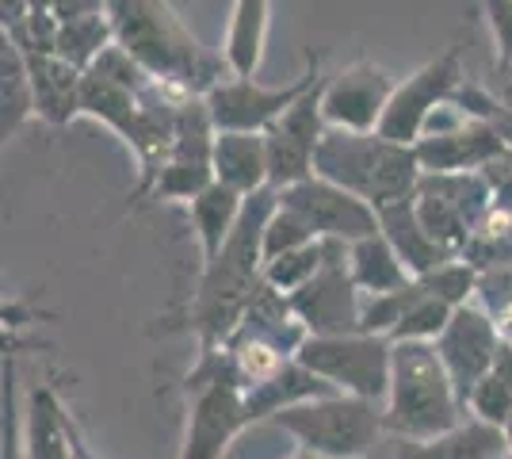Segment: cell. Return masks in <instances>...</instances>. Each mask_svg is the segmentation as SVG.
<instances>
[{
  "mask_svg": "<svg viewBox=\"0 0 512 459\" xmlns=\"http://www.w3.org/2000/svg\"><path fill=\"white\" fill-rule=\"evenodd\" d=\"M107 20L115 27V43L150 69L157 85L207 96L222 77H230L226 58L199 46L169 0H107Z\"/></svg>",
  "mask_w": 512,
  "mask_h": 459,
  "instance_id": "obj_1",
  "label": "cell"
},
{
  "mask_svg": "<svg viewBox=\"0 0 512 459\" xmlns=\"http://www.w3.org/2000/svg\"><path fill=\"white\" fill-rule=\"evenodd\" d=\"M463 398L432 341H398L383 421L398 440H436L463 425Z\"/></svg>",
  "mask_w": 512,
  "mask_h": 459,
  "instance_id": "obj_2",
  "label": "cell"
},
{
  "mask_svg": "<svg viewBox=\"0 0 512 459\" xmlns=\"http://www.w3.org/2000/svg\"><path fill=\"white\" fill-rule=\"evenodd\" d=\"M314 176L333 180L337 188L379 211L386 203L417 196L421 165L413 146L386 142L383 134H348L329 127L314 157Z\"/></svg>",
  "mask_w": 512,
  "mask_h": 459,
  "instance_id": "obj_3",
  "label": "cell"
},
{
  "mask_svg": "<svg viewBox=\"0 0 512 459\" xmlns=\"http://www.w3.org/2000/svg\"><path fill=\"white\" fill-rule=\"evenodd\" d=\"M184 394H188V429L180 459H222L237 433L249 425L245 387L230 364L226 345L199 349V360L184 379Z\"/></svg>",
  "mask_w": 512,
  "mask_h": 459,
  "instance_id": "obj_4",
  "label": "cell"
},
{
  "mask_svg": "<svg viewBox=\"0 0 512 459\" xmlns=\"http://www.w3.org/2000/svg\"><path fill=\"white\" fill-rule=\"evenodd\" d=\"M272 425L291 433L299 448L325 459H363L375 452L379 437L386 433L383 410L375 402H363L352 394H329L291 406L272 417Z\"/></svg>",
  "mask_w": 512,
  "mask_h": 459,
  "instance_id": "obj_5",
  "label": "cell"
},
{
  "mask_svg": "<svg viewBox=\"0 0 512 459\" xmlns=\"http://www.w3.org/2000/svg\"><path fill=\"white\" fill-rule=\"evenodd\" d=\"M299 364L321 375L337 394H352L363 402H383L390 394V368H394V341L371 333H344V337H306Z\"/></svg>",
  "mask_w": 512,
  "mask_h": 459,
  "instance_id": "obj_6",
  "label": "cell"
},
{
  "mask_svg": "<svg viewBox=\"0 0 512 459\" xmlns=\"http://www.w3.org/2000/svg\"><path fill=\"white\" fill-rule=\"evenodd\" d=\"M321 81V54L306 50V73L299 81L283 88H264L256 77H222L218 85L203 96L207 111H211L214 131H253L264 134L268 127H276L287 115L291 104H299L302 96Z\"/></svg>",
  "mask_w": 512,
  "mask_h": 459,
  "instance_id": "obj_7",
  "label": "cell"
},
{
  "mask_svg": "<svg viewBox=\"0 0 512 459\" xmlns=\"http://www.w3.org/2000/svg\"><path fill=\"white\" fill-rule=\"evenodd\" d=\"M509 150L505 138L490 123L470 119L463 108L444 104L428 119L421 142L413 146L421 176H451V173H482L490 161Z\"/></svg>",
  "mask_w": 512,
  "mask_h": 459,
  "instance_id": "obj_8",
  "label": "cell"
},
{
  "mask_svg": "<svg viewBox=\"0 0 512 459\" xmlns=\"http://www.w3.org/2000/svg\"><path fill=\"white\" fill-rule=\"evenodd\" d=\"M463 81H467V73H463L459 46H448L444 54H436L417 73H409L406 81H398L379 134H383L386 142H398V146H417L428 127V119L448 104Z\"/></svg>",
  "mask_w": 512,
  "mask_h": 459,
  "instance_id": "obj_9",
  "label": "cell"
},
{
  "mask_svg": "<svg viewBox=\"0 0 512 459\" xmlns=\"http://www.w3.org/2000/svg\"><path fill=\"white\" fill-rule=\"evenodd\" d=\"M291 306L299 314L310 337H344L360 333L363 295L352 268H348V245L344 241H325V264L310 284L291 295Z\"/></svg>",
  "mask_w": 512,
  "mask_h": 459,
  "instance_id": "obj_10",
  "label": "cell"
},
{
  "mask_svg": "<svg viewBox=\"0 0 512 459\" xmlns=\"http://www.w3.org/2000/svg\"><path fill=\"white\" fill-rule=\"evenodd\" d=\"M279 203L287 211H295L299 219H306V226L318 234L321 241H363L371 234H379V215L371 203L356 199L352 192L337 188L325 176H306L299 184L283 188Z\"/></svg>",
  "mask_w": 512,
  "mask_h": 459,
  "instance_id": "obj_11",
  "label": "cell"
},
{
  "mask_svg": "<svg viewBox=\"0 0 512 459\" xmlns=\"http://www.w3.org/2000/svg\"><path fill=\"white\" fill-rule=\"evenodd\" d=\"M214 123L207 100L192 96L180 108V123H176V142L165 161V169L153 184L150 199H184L192 203L199 192H207L214 184Z\"/></svg>",
  "mask_w": 512,
  "mask_h": 459,
  "instance_id": "obj_12",
  "label": "cell"
},
{
  "mask_svg": "<svg viewBox=\"0 0 512 459\" xmlns=\"http://www.w3.org/2000/svg\"><path fill=\"white\" fill-rule=\"evenodd\" d=\"M394 88H398V81L383 66H375L367 58H356L337 77H325V92H321L325 123L333 131L379 134Z\"/></svg>",
  "mask_w": 512,
  "mask_h": 459,
  "instance_id": "obj_13",
  "label": "cell"
},
{
  "mask_svg": "<svg viewBox=\"0 0 512 459\" xmlns=\"http://www.w3.org/2000/svg\"><path fill=\"white\" fill-rule=\"evenodd\" d=\"M321 92H325V77L302 96L299 104H291L287 115L276 127H268V184L283 192L291 184H299L306 176H314V157L329 123H325V108H321Z\"/></svg>",
  "mask_w": 512,
  "mask_h": 459,
  "instance_id": "obj_14",
  "label": "cell"
},
{
  "mask_svg": "<svg viewBox=\"0 0 512 459\" xmlns=\"http://www.w3.org/2000/svg\"><path fill=\"white\" fill-rule=\"evenodd\" d=\"M432 345L440 352V360H444V368H448L451 383H455V391L463 398V406H467L470 391L493 372L497 356L505 349V341H501V333L493 326V318L474 303L459 306L451 314V322L444 326V333Z\"/></svg>",
  "mask_w": 512,
  "mask_h": 459,
  "instance_id": "obj_15",
  "label": "cell"
},
{
  "mask_svg": "<svg viewBox=\"0 0 512 459\" xmlns=\"http://www.w3.org/2000/svg\"><path fill=\"white\" fill-rule=\"evenodd\" d=\"M16 43V39H12ZM20 46V43H16ZM27 69H31V88H35V115L50 123V127H65L81 115V88H85V73L69 66L58 54H43V50H27L20 46Z\"/></svg>",
  "mask_w": 512,
  "mask_h": 459,
  "instance_id": "obj_16",
  "label": "cell"
},
{
  "mask_svg": "<svg viewBox=\"0 0 512 459\" xmlns=\"http://www.w3.org/2000/svg\"><path fill=\"white\" fill-rule=\"evenodd\" d=\"M214 180L234 188L237 196H256L268 184V138L253 131L214 134Z\"/></svg>",
  "mask_w": 512,
  "mask_h": 459,
  "instance_id": "obj_17",
  "label": "cell"
},
{
  "mask_svg": "<svg viewBox=\"0 0 512 459\" xmlns=\"http://www.w3.org/2000/svg\"><path fill=\"white\" fill-rule=\"evenodd\" d=\"M375 215H379V234L394 245V253L402 257V264L409 268L413 280H421V276H428V272H436L440 264L455 261V257H448L436 241L428 238V230L421 226V219H417V203H413V196L398 199V203H386V207H379Z\"/></svg>",
  "mask_w": 512,
  "mask_h": 459,
  "instance_id": "obj_18",
  "label": "cell"
},
{
  "mask_svg": "<svg viewBox=\"0 0 512 459\" xmlns=\"http://www.w3.org/2000/svg\"><path fill=\"white\" fill-rule=\"evenodd\" d=\"M23 452L27 459H81L73 440V417L54 387H39L27 398L23 421Z\"/></svg>",
  "mask_w": 512,
  "mask_h": 459,
  "instance_id": "obj_19",
  "label": "cell"
},
{
  "mask_svg": "<svg viewBox=\"0 0 512 459\" xmlns=\"http://www.w3.org/2000/svg\"><path fill=\"white\" fill-rule=\"evenodd\" d=\"M337 394L321 375H314L306 364L291 360L283 364L272 379L256 383V387H245V417L249 425L253 421H272L276 414L291 410V406H302V402H314V398H329Z\"/></svg>",
  "mask_w": 512,
  "mask_h": 459,
  "instance_id": "obj_20",
  "label": "cell"
},
{
  "mask_svg": "<svg viewBox=\"0 0 512 459\" xmlns=\"http://www.w3.org/2000/svg\"><path fill=\"white\" fill-rule=\"evenodd\" d=\"M241 211H245V196H237L234 188H226V184H218V180H214L207 192H199V196L188 203V215H192V230H195V241H199L203 264H211L214 257L222 253V245L230 241V234H234L237 222H241Z\"/></svg>",
  "mask_w": 512,
  "mask_h": 459,
  "instance_id": "obj_21",
  "label": "cell"
},
{
  "mask_svg": "<svg viewBox=\"0 0 512 459\" xmlns=\"http://www.w3.org/2000/svg\"><path fill=\"white\" fill-rule=\"evenodd\" d=\"M268 20H272V0H234L230 31L222 46V58L234 77H256V69L264 62Z\"/></svg>",
  "mask_w": 512,
  "mask_h": 459,
  "instance_id": "obj_22",
  "label": "cell"
},
{
  "mask_svg": "<svg viewBox=\"0 0 512 459\" xmlns=\"http://www.w3.org/2000/svg\"><path fill=\"white\" fill-rule=\"evenodd\" d=\"M505 448V433L474 417L436 440H406L398 459H501Z\"/></svg>",
  "mask_w": 512,
  "mask_h": 459,
  "instance_id": "obj_23",
  "label": "cell"
},
{
  "mask_svg": "<svg viewBox=\"0 0 512 459\" xmlns=\"http://www.w3.org/2000/svg\"><path fill=\"white\" fill-rule=\"evenodd\" d=\"M348 268H352V280L360 287V295H394V291L413 284L409 268L383 234L352 241L348 245Z\"/></svg>",
  "mask_w": 512,
  "mask_h": 459,
  "instance_id": "obj_24",
  "label": "cell"
},
{
  "mask_svg": "<svg viewBox=\"0 0 512 459\" xmlns=\"http://www.w3.org/2000/svg\"><path fill=\"white\" fill-rule=\"evenodd\" d=\"M27 119H35V88L23 50L8 35L0 43V131L4 138L20 131Z\"/></svg>",
  "mask_w": 512,
  "mask_h": 459,
  "instance_id": "obj_25",
  "label": "cell"
},
{
  "mask_svg": "<svg viewBox=\"0 0 512 459\" xmlns=\"http://www.w3.org/2000/svg\"><path fill=\"white\" fill-rule=\"evenodd\" d=\"M463 261L474 264L482 276L512 268V199H497L490 215L474 226L467 249H463Z\"/></svg>",
  "mask_w": 512,
  "mask_h": 459,
  "instance_id": "obj_26",
  "label": "cell"
},
{
  "mask_svg": "<svg viewBox=\"0 0 512 459\" xmlns=\"http://www.w3.org/2000/svg\"><path fill=\"white\" fill-rule=\"evenodd\" d=\"M115 43V27L111 20L104 16H85V20H73V23H62L58 27V46H54V54L65 58L69 66H77L81 73L96 66V58L104 54L107 46Z\"/></svg>",
  "mask_w": 512,
  "mask_h": 459,
  "instance_id": "obj_27",
  "label": "cell"
},
{
  "mask_svg": "<svg viewBox=\"0 0 512 459\" xmlns=\"http://www.w3.org/2000/svg\"><path fill=\"white\" fill-rule=\"evenodd\" d=\"M455 306H448L444 299H436L432 291H425L421 280H413V299H409V310L402 318V326L394 333V345L398 341H436L444 326L451 322Z\"/></svg>",
  "mask_w": 512,
  "mask_h": 459,
  "instance_id": "obj_28",
  "label": "cell"
},
{
  "mask_svg": "<svg viewBox=\"0 0 512 459\" xmlns=\"http://www.w3.org/2000/svg\"><path fill=\"white\" fill-rule=\"evenodd\" d=\"M321 264H325V241H310V245H302L295 253H283V257L264 264V284H272L276 291H283L291 299L295 291H302L318 276Z\"/></svg>",
  "mask_w": 512,
  "mask_h": 459,
  "instance_id": "obj_29",
  "label": "cell"
},
{
  "mask_svg": "<svg viewBox=\"0 0 512 459\" xmlns=\"http://www.w3.org/2000/svg\"><path fill=\"white\" fill-rule=\"evenodd\" d=\"M310 241H321V238L306 226V219H299L295 211H287L279 203L272 222H268V230H264V264L283 257V253H295V249L310 245Z\"/></svg>",
  "mask_w": 512,
  "mask_h": 459,
  "instance_id": "obj_30",
  "label": "cell"
},
{
  "mask_svg": "<svg viewBox=\"0 0 512 459\" xmlns=\"http://www.w3.org/2000/svg\"><path fill=\"white\" fill-rule=\"evenodd\" d=\"M467 406L474 410L478 421H486V425H497V429H505V421L512 417V383L505 375L493 368L474 391H470Z\"/></svg>",
  "mask_w": 512,
  "mask_h": 459,
  "instance_id": "obj_31",
  "label": "cell"
},
{
  "mask_svg": "<svg viewBox=\"0 0 512 459\" xmlns=\"http://www.w3.org/2000/svg\"><path fill=\"white\" fill-rule=\"evenodd\" d=\"M478 295H482V310L493 318L501 341L512 349V268L486 272V276L478 280Z\"/></svg>",
  "mask_w": 512,
  "mask_h": 459,
  "instance_id": "obj_32",
  "label": "cell"
},
{
  "mask_svg": "<svg viewBox=\"0 0 512 459\" xmlns=\"http://www.w3.org/2000/svg\"><path fill=\"white\" fill-rule=\"evenodd\" d=\"M478 4H482V16L490 23L497 62L512 66V0H478Z\"/></svg>",
  "mask_w": 512,
  "mask_h": 459,
  "instance_id": "obj_33",
  "label": "cell"
},
{
  "mask_svg": "<svg viewBox=\"0 0 512 459\" xmlns=\"http://www.w3.org/2000/svg\"><path fill=\"white\" fill-rule=\"evenodd\" d=\"M482 173H486V180L493 184L497 199H512V150H505L497 161H490Z\"/></svg>",
  "mask_w": 512,
  "mask_h": 459,
  "instance_id": "obj_34",
  "label": "cell"
},
{
  "mask_svg": "<svg viewBox=\"0 0 512 459\" xmlns=\"http://www.w3.org/2000/svg\"><path fill=\"white\" fill-rule=\"evenodd\" d=\"M486 88L493 92V100H497V104H505V108L512 111V66L497 62V66H493V81Z\"/></svg>",
  "mask_w": 512,
  "mask_h": 459,
  "instance_id": "obj_35",
  "label": "cell"
},
{
  "mask_svg": "<svg viewBox=\"0 0 512 459\" xmlns=\"http://www.w3.org/2000/svg\"><path fill=\"white\" fill-rule=\"evenodd\" d=\"M73 440H77V456H81V459H100L92 448H88V440L81 437V429H77V425H73Z\"/></svg>",
  "mask_w": 512,
  "mask_h": 459,
  "instance_id": "obj_36",
  "label": "cell"
},
{
  "mask_svg": "<svg viewBox=\"0 0 512 459\" xmlns=\"http://www.w3.org/2000/svg\"><path fill=\"white\" fill-rule=\"evenodd\" d=\"M287 459H325V456H314V452H306V448H299L295 456H287Z\"/></svg>",
  "mask_w": 512,
  "mask_h": 459,
  "instance_id": "obj_37",
  "label": "cell"
},
{
  "mask_svg": "<svg viewBox=\"0 0 512 459\" xmlns=\"http://www.w3.org/2000/svg\"><path fill=\"white\" fill-rule=\"evenodd\" d=\"M501 433H505V444H509V452H512V417L505 421V429H501Z\"/></svg>",
  "mask_w": 512,
  "mask_h": 459,
  "instance_id": "obj_38",
  "label": "cell"
},
{
  "mask_svg": "<svg viewBox=\"0 0 512 459\" xmlns=\"http://www.w3.org/2000/svg\"><path fill=\"white\" fill-rule=\"evenodd\" d=\"M363 459H386V456H379V452H371V456H363Z\"/></svg>",
  "mask_w": 512,
  "mask_h": 459,
  "instance_id": "obj_39",
  "label": "cell"
}]
</instances>
